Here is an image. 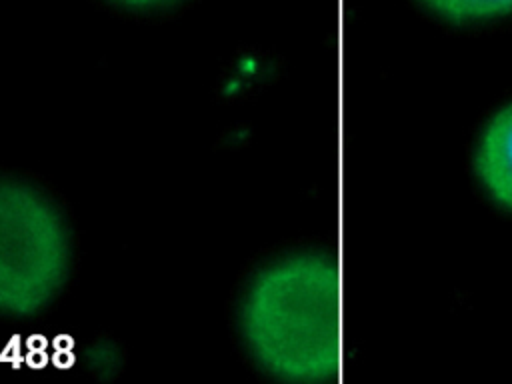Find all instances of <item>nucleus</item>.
Instances as JSON below:
<instances>
[{
    "mask_svg": "<svg viewBox=\"0 0 512 384\" xmlns=\"http://www.w3.org/2000/svg\"><path fill=\"white\" fill-rule=\"evenodd\" d=\"M472 166L486 194L512 210V100L500 106L480 128Z\"/></svg>",
    "mask_w": 512,
    "mask_h": 384,
    "instance_id": "7ed1b4c3",
    "label": "nucleus"
},
{
    "mask_svg": "<svg viewBox=\"0 0 512 384\" xmlns=\"http://www.w3.org/2000/svg\"><path fill=\"white\" fill-rule=\"evenodd\" d=\"M428 14L452 24H478L512 14V0H414Z\"/></svg>",
    "mask_w": 512,
    "mask_h": 384,
    "instance_id": "20e7f679",
    "label": "nucleus"
},
{
    "mask_svg": "<svg viewBox=\"0 0 512 384\" xmlns=\"http://www.w3.org/2000/svg\"><path fill=\"white\" fill-rule=\"evenodd\" d=\"M332 272L318 250H294L250 274L236 302V330L250 360L266 374L298 384L332 376Z\"/></svg>",
    "mask_w": 512,
    "mask_h": 384,
    "instance_id": "f257e3e1",
    "label": "nucleus"
},
{
    "mask_svg": "<svg viewBox=\"0 0 512 384\" xmlns=\"http://www.w3.org/2000/svg\"><path fill=\"white\" fill-rule=\"evenodd\" d=\"M100 2L126 14L144 16V14H158L168 8H174L184 0H100Z\"/></svg>",
    "mask_w": 512,
    "mask_h": 384,
    "instance_id": "39448f33",
    "label": "nucleus"
},
{
    "mask_svg": "<svg viewBox=\"0 0 512 384\" xmlns=\"http://www.w3.org/2000/svg\"><path fill=\"white\" fill-rule=\"evenodd\" d=\"M72 266V234L36 182L0 174V314L32 316L56 300Z\"/></svg>",
    "mask_w": 512,
    "mask_h": 384,
    "instance_id": "f03ea898",
    "label": "nucleus"
}]
</instances>
